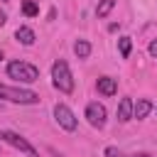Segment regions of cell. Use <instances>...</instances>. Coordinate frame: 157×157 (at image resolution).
<instances>
[{
    "instance_id": "obj_9",
    "label": "cell",
    "mask_w": 157,
    "mask_h": 157,
    "mask_svg": "<svg viewBox=\"0 0 157 157\" xmlns=\"http://www.w3.org/2000/svg\"><path fill=\"white\" fill-rule=\"evenodd\" d=\"M150 110H152V103H150L147 98H140V101L135 103V110H132V118H137V120H142V118H147V115H150Z\"/></svg>"
},
{
    "instance_id": "obj_1",
    "label": "cell",
    "mask_w": 157,
    "mask_h": 157,
    "mask_svg": "<svg viewBox=\"0 0 157 157\" xmlns=\"http://www.w3.org/2000/svg\"><path fill=\"white\" fill-rule=\"evenodd\" d=\"M7 76L15 78L17 83H34V81H39V69L34 64H27V61H10Z\"/></svg>"
},
{
    "instance_id": "obj_5",
    "label": "cell",
    "mask_w": 157,
    "mask_h": 157,
    "mask_svg": "<svg viewBox=\"0 0 157 157\" xmlns=\"http://www.w3.org/2000/svg\"><path fill=\"white\" fill-rule=\"evenodd\" d=\"M54 120H56L64 130H69V132H74V130H76V125H78V120H76L74 110H71L69 105H64V103H56V105H54Z\"/></svg>"
},
{
    "instance_id": "obj_16",
    "label": "cell",
    "mask_w": 157,
    "mask_h": 157,
    "mask_svg": "<svg viewBox=\"0 0 157 157\" xmlns=\"http://www.w3.org/2000/svg\"><path fill=\"white\" fill-rule=\"evenodd\" d=\"M105 155H108V157H123V155H120L115 147H105Z\"/></svg>"
},
{
    "instance_id": "obj_18",
    "label": "cell",
    "mask_w": 157,
    "mask_h": 157,
    "mask_svg": "<svg viewBox=\"0 0 157 157\" xmlns=\"http://www.w3.org/2000/svg\"><path fill=\"white\" fill-rule=\"evenodd\" d=\"M132 157H152V155H147V152H135Z\"/></svg>"
},
{
    "instance_id": "obj_2",
    "label": "cell",
    "mask_w": 157,
    "mask_h": 157,
    "mask_svg": "<svg viewBox=\"0 0 157 157\" xmlns=\"http://www.w3.org/2000/svg\"><path fill=\"white\" fill-rule=\"evenodd\" d=\"M52 81H54V88H59L61 93L74 91V76H71V69L64 59H56L52 64Z\"/></svg>"
},
{
    "instance_id": "obj_19",
    "label": "cell",
    "mask_w": 157,
    "mask_h": 157,
    "mask_svg": "<svg viewBox=\"0 0 157 157\" xmlns=\"http://www.w3.org/2000/svg\"><path fill=\"white\" fill-rule=\"evenodd\" d=\"M0 59H2V52H0Z\"/></svg>"
},
{
    "instance_id": "obj_20",
    "label": "cell",
    "mask_w": 157,
    "mask_h": 157,
    "mask_svg": "<svg viewBox=\"0 0 157 157\" xmlns=\"http://www.w3.org/2000/svg\"><path fill=\"white\" fill-rule=\"evenodd\" d=\"M2 2H7V0H2Z\"/></svg>"
},
{
    "instance_id": "obj_8",
    "label": "cell",
    "mask_w": 157,
    "mask_h": 157,
    "mask_svg": "<svg viewBox=\"0 0 157 157\" xmlns=\"http://www.w3.org/2000/svg\"><path fill=\"white\" fill-rule=\"evenodd\" d=\"M132 110H135V103L130 98H120V105H118V120L120 123H128L132 118Z\"/></svg>"
},
{
    "instance_id": "obj_15",
    "label": "cell",
    "mask_w": 157,
    "mask_h": 157,
    "mask_svg": "<svg viewBox=\"0 0 157 157\" xmlns=\"http://www.w3.org/2000/svg\"><path fill=\"white\" fill-rule=\"evenodd\" d=\"M147 52H150V56H155V59H157V39H152V42H150Z\"/></svg>"
},
{
    "instance_id": "obj_11",
    "label": "cell",
    "mask_w": 157,
    "mask_h": 157,
    "mask_svg": "<svg viewBox=\"0 0 157 157\" xmlns=\"http://www.w3.org/2000/svg\"><path fill=\"white\" fill-rule=\"evenodd\" d=\"M74 54H76L78 59H88V54H91L88 39H76V42H74Z\"/></svg>"
},
{
    "instance_id": "obj_10",
    "label": "cell",
    "mask_w": 157,
    "mask_h": 157,
    "mask_svg": "<svg viewBox=\"0 0 157 157\" xmlns=\"http://www.w3.org/2000/svg\"><path fill=\"white\" fill-rule=\"evenodd\" d=\"M15 39H17L20 44L29 47V44H34V32H32L29 27H17V32H15Z\"/></svg>"
},
{
    "instance_id": "obj_3",
    "label": "cell",
    "mask_w": 157,
    "mask_h": 157,
    "mask_svg": "<svg viewBox=\"0 0 157 157\" xmlns=\"http://www.w3.org/2000/svg\"><path fill=\"white\" fill-rule=\"evenodd\" d=\"M0 98H5L10 103H20V105H34V103H39V93L27 91V88L5 86V83H0Z\"/></svg>"
},
{
    "instance_id": "obj_14",
    "label": "cell",
    "mask_w": 157,
    "mask_h": 157,
    "mask_svg": "<svg viewBox=\"0 0 157 157\" xmlns=\"http://www.w3.org/2000/svg\"><path fill=\"white\" fill-rule=\"evenodd\" d=\"M118 49H120V56H123V59H128V56H130V49H132L130 37H120V39H118Z\"/></svg>"
},
{
    "instance_id": "obj_6",
    "label": "cell",
    "mask_w": 157,
    "mask_h": 157,
    "mask_svg": "<svg viewBox=\"0 0 157 157\" xmlns=\"http://www.w3.org/2000/svg\"><path fill=\"white\" fill-rule=\"evenodd\" d=\"M105 105L103 103H98V101H93V103H88L86 105V118H88V123L93 125V128H103L105 125Z\"/></svg>"
},
{
    "instance_id": "obj_17",
    "label": "cell",
    "mask_w": 157,
    "mask_h": 157,
    "mask_svg": "<svg viewBox=\"0 0 157 157\" xmlns=\"http://www.w3.org/2000/svg\"><path fill=\"white\" fill-rule=\"evenodd\" d=\"M5 22H7V15H5L2 10H0V25H5Z\"/></svg>"
},
{
    "instance_id": "obj_4",
    "label": "cell",
    "mask_w": 157,
    "mask_h": 157,
    "mask_svg": "<svg viewBox=\"0 0 157 157\" xmlns=\"http://www.w3.org/2000/svg\"><path fill=\"white\" fill-rule=\"evenodd\" d=\"M0 140H5L10 147H15V150H20V152H25L27 157H37V150L22 137V135H17V132H12V130H0Z\"/></svg>"
},
{
    "instance_id": "obj_7",
    "label": "cell",
    "mask_w": 157,
    "mask_h": 157,
    "mask_svg": "<svg viewBox=\"0 0 157 157\" xmlns=\"http://www.w3.org/2000/svg\"><path fill=\"white\" fill-rule=\"evenodd\" d=\"M96 86H98V93H103V96H115V91H118V81L110 76H101Z\"/></svg>"
},
{
    "instance_id": "obj_13",
    "label": "cell",
    "mask_w": 157,
    "mask_h": 157,
    "mask_svg": "<svg viewBox=\"0 0 157 157\" xmlns=\"http://www.w3.org/2000/svg\"><path fill=\"white\" fill-rule=\"evenodd\" d=\"M113 7H115V0H98V7H96V15H98V17H108Z\"/></svg>"
},
{
    "instance_id": "obj_12",
    "label": "cell",
    "mask_w": 157,
    "mask_h": 157,
    "mask_svg": "<svg viewBox=\"0 0 157 157\" xmlns=\"http://www.w3.org/2000/svg\"><path fill=\"white\" fill-rule=\"evenodd\" d=\"M22 12L27 17H37L39 15V0H22Z\"/></svg>"
}]
</instances>
